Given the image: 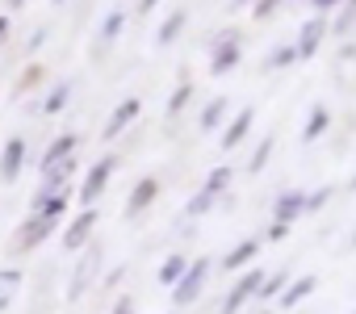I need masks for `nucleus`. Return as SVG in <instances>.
I'll return each mask as SVG.
<instances>
[{
  "label": "nucleus",
  "mask_w": 356,
  "mask_h": 314,
  "mask_svg": "<svg viewBox=\"0 0 356 314\" xmlns=\"http://www.w3.org/2000/svg\"><path fill=\"white\" fill-rule=\"evenodd\" d=\"M206 281H210V256H197V260L185 268V276L172 285V301H176V306H193V301L202 297Z\"/></svg>",
  "instance_id": "f257e3e1"
},
{
  "label": "nucleus",
  "mask_w": 356,
  "mask_h": 314,
  "mask_svg": "<svg viewBox=\"0 0 356 314\" xmlns=\"http://www.w3.org/2000/svg\"><path fill=\"white\" fill-rule=\"evenodd\" d=\"M239 55H243V38H239L235 30H231V34H214V55H210V72H214V76H227V72H235Z\"/></svg>",
  "instance_id": "f03ea898"
},
{
  "label": "nucleus",
  "mask_w": 356,
  "mask_h": 314,
  "mask_svg": "<svg viewBox=\"0 0 356 314\" xmlns=\"http://www.w3.org/2000/svg\"><path fill=\"white\" fill-rule=\"evenodd\" d=\"M113 168H118L113 155H105V160H97V164L88 168V176H84V185H80V206H84V210H88V206H97V197L105 193V185H109V176H113Z\"/></svg>",
  "instance_id": "7ed1b4c3"
},
{
  "label": "nucleus",
  "mask_w": 356,
  "mask_h": 314,
  "mask_svg": "<svg viewBox=\"0 0 356 314\" xmlns=\"http://www.w3.org/2000/svg\"><path fill=\"white\" fill-rule=\"evenodd\" d=\"M260 281H264V272H256V268L239 272V281H235V285H231V293L222 297V310H218V314H239V310H243V301H248V297H256Z\"/></svg>",
  "instance_id": "20e7f679"
},
{
  "label": "nucleus",
  "mask_w": 356,
  "mask_h": 314,
  "mask_svg": "<svg viewBox=\"0 0 356 314\" xmlns=\"http://www.w3.org/2000/svg\"><path fill=\"white\" fill-rule=\"evenodd\" d=\"M97 231V206H88V210H80L72 222H67V231H63V247L67 251H80V247H88V235Z\"/></svg>",
  "instance_id": "39448f33"
},
{
  "label": "nucleus",
  "mask_w": 356,
  "mask_h": 314,
  "mask_svg": "<svg viewBox=\"0 0 356 314\" xmlns=\"http://www.w3.org/2000/svg\"><path fill=\"white\" fill-rule=\"evenodd\" d=\"M26 138H9L5 142V151H0V181H5V185H13L22 172H26Z\"/></svg>",
  "instance_id": "423d86ee"
},
{
  "label": "nucleus",
  "mask_w": 356,
  "mask_h": 314,
  "mask_svg": "<svg viewBox=\"0 0 356 314\" xmlns=\"http://www.w3.org/2000/svg\"><path fill=\"white\" fill-rule=\"evenodd\" d=\"M97 268H101V247H84V256H80V264H76V276H72V285H67V297H72V301L84 297V289H88V281L97 276Z\"/></svg>",
  "instance_id": "0eeeda50"
},
{
  "label": "nucleus",
  "mask_w": 356,
  "mask_h": 314,
  "mask_svg": "<svg viewBox=\"0 0 356 314\" xmlns=\"http://www.w3.org/2000/svg\"><path fill=\"white\" fill-rule=\"evenodd\" d=\"M138 113H143V101H138V97H126V101L109 113V122H105V138H109V142H113V138H122V130H130Z\"/></svg>",
  "instance_id": "6e6552de"
},
{
  "label": "nucleus",
  "mask_w": 356,
  "mask_h": 314,
  "mask_svg": "<svg viewBox=\"0 0 356 314\" xmlns=\"http://www.w3.org/2000/svg\"><path fill=\"white\" fill-rule=\"evenodd\" d=\"M67 201H72V189H63V193H38L34 206H30V214H34V218H51V222H59V218L67 214Z\"/></svg>",
  "instance_id": "1a4fd4ad"
},
{
  "label": "nucleus",
  "mask_w": 356,
  "mask_h": 314,
  "mask_svg": "<svg viewBox=\"0 0 356 314\" xmlns=\"http://www.w3.org/2000/svg\"><path fill=\"white\" fill-rule=\"evenodd\" d=\"M155 197H159V181H155V176H143V181L130 189V197H126V218H138Z\"/></svg>",
  "instance_id": "9d476101"
},
{
  "label": "nucleus",
  "mask_w": 356,
  "mask_h": 314,
  "mask_svg": "<svg viewBox=\"0 0 356 314\" xmlns=\"http://www.w3.org/2000/svg\"><path fill=\"white\" fill-rule=\"evenodd\" d=\"M327 38V22L323 17H310L306 26H302V34H298V42H293V51H298V59H310L314 51H318V42Z\"/></svg>",
  "instance_id": "9b49d317"
},
{
  "label": "nucleus",
  "mask_w": 356,
  "mask_h": 314,
  "mask_svg": "<svg viewBox=\"0 0 356 314\" xmlns=\"http://www.w3.org/2000/svg\"><path fill=\"white\" fill-rule=\"evenodd\" d=\"M55 226H59V222H51V218H34V214H30V218L22 222V231H17V247H38L42 239L55 235Z\"/></svg>",
  "instance_id": "f8f14e48"
},
{
  "label": "nucleus",
  "mask_w": 356,
  "mask_h": 314,
  "mask_svg": "<svg viewBox=\"0 0 356 314\" xmlns=\"http://www.w3.org/2000/svg\"><path fill=\"white\" fill-rule=\"evenodd\" d=\"M76 142H80L76 134H59V138L47 147V155H42V176H47V172H55L63 160H72V155H76Z\"/></svg>",
  "instance_id": "ddd939ff"
},
{
  "label": "nucleus",
  "mask_w": 356,
  "mask_h": 314,
  "mask_svg": "<svg viewBox=\"0 0 356 314\" xmlns=\"http://www.w3.org/2000/svg\"><path fill=\"white\" fill-rule=\"evenodd\" d=\"M298 214H306V193H302V189H289V193H281V197H277V206H273V218L289 226Z\"/></svg>",
  "instance_id": "4468645a"
},
{
  "label": "nucleus",
  "mask_w": 356,
  "mask_h": 314,
  "mask_svg": "<svg viewBox=\"0 0 356 314\" xmlns=\"http://www.w3.org/2000/svg\"><path fill=\"white\" fill-rule=\"evenodd\" d=\"M252 122H256V113H252V109H239V113H235V117L227 122V130H222V138H218V142H222L227 151H231V147H239V142L248 138Z\"/></svg>",
  "instance_id": "2eb2a0df"
},
{
  "label": "nucleus",
  "mask_w": 356,
  "mask_h": 314,
  "mask_svg": "<svg viewBox=\"0 0 356 314\" xmlns=\"http://www.w3.org/2000/svg\"><path fill=\"white\" fill-rule=\"evenodd\" d=\"M256 251H260V239H243V243H235L231 251H227V272H239V268H248L252 260H256Z\"/></svg>",
  "instance_id": "dca6fc26"
},
{
  "label": "nucleus",
  "mask_w": 356,
  "mask_h": 314,
  "mask_svg": "<svg viewBox=\"0 0 356 314\" xmlns=\"http://www.w3.org/2000/svg\"><path fill=\"white\" fill-rule=\"evenodd\" d=\"M314 289H318V276L306 272V276H298V281H289V285L281 289V306H298V301H306Z\"/></svg>",
  "instance_id": "f3484780"
},
{
  "label": "nucleus",
  "mask_w": 356,
  "mask_h": 314,
  "mask_svg": "<svg viewBox=\"0 0 356 314\" xmlns=\"http://www.w3.org/2000/svg\"><path fill=\"white\" fill-rule=\"evenodd\" d=\"M185 22H189V13L185 9H172L168 17H163V26H159V47H168V42H176V38H181V30H185Z\"/></svg>",
  "instance_id": "a211bd4d"
},
{
  "label": "nucleus",
  "mask_w": 356,
  "mask_h": 314,
  "mask_svg": "<svg viewBox=\"0 0 356 314\" xmlns=\"http://www.w3.org/2000/svg\"><path fill=\"white\" fill-rule=\"evenodd\" d=\"M122 26H126V9H113V13H109V17L101 22V30H97V42H101V51L118 42V34H122Z\"/></svg>",
  "instance_id": "6ab92c4d"
},
{
  "label": "nucleus",
  "mask_w": 356,
  "mask_h": 314,
  "mask_svg": "<svg viewBox=\"0 0 356 314\" xmlns=\"http://www.w3.org/2000/svg\"><path fill=\"white\" fill-rule=\"evenodd\" d=\"M17 289H22V268H0V314L13 306Z\"/></svg>",
  "instance_id": "aec40b11"
},
{
  "label": "nucleus",
  "mask_w": 356,
  "mask_h": 314,
  "mask_svg": "<svg viewBox=\"0 0 356 314\" xmlns=\"http://www.w3.org/2000/svg\"><path fill=\"white\" fill-rule=\"evenodd\" d=\"M185 268H189V260H185V256H168V260L159 264V272H155V276H159V285H163V289H172L176 281L185 276Z\"/></svg>",
  "instance_id": "412c9836"
},
{
  "label": "nucleus",
  "mask_w": 356,
  "mask_h": 314,
  "mask_svg": "<svg viewBox=\"0 0 356 314\" xmlns=\"http://www.w3.org/2000/svg\"><path fill=\"white\" fill-rule=\"evenodd\" d=\"M331 126V113H327V105H314L310 109V117H306V130H302V142H314L323 130Z\"/></svg>",
  "instance_id": "4be33fe9"
},
{
  "label": "nucleus",
  "mask_w": 356,
  "mask_h": 314,
  "mask_svg": "<svg viewBox=\"0 0 356 314\" xmlns=\"http://www.w3.org/2000/svg\"><path fill=\"white\" fill-rule=\"evenodd\" d=\"M227 113H231V101H227V97H214V101L202 109V130H214Z\"/></svg>",
  "instance_id": "5701e85b"
},
{
  "label": "nucleus",
  "mask_w": 356,
  "mask_h": 314,
  "mask_svg": "<svg viewBox=\"0 0 356 314\" xmlns=\"http://www.w3.org/2000/svg\"><path fill=\"white\" fill-rule=\"evenodd\" d=\"M67 97H72V80H63V84H55V88L47 92V101H42L38 109H42V113H59V109L67 105Z\"/></svg>",
  "instance_id": "b1692460"
},
{
  "label": "nucleus",
  "mask_w": 356,
  "mask_h": 314,
  "mask_svg": "<svg viewBox=\"0 0 356 314\" xmlns=\"http://www.w3.org/2000/svg\"><path fill=\"white\" fill-rule=\"evenodd\" d=\"M273 147H277V138H273V134H264V138H260V147L252 151V160H248V172H264V164L273 160Z\"/></svg>",
  "instance_id": "393cba45"
},
{
  "label": "nucleus",
  "mask_w": 356,
  "mask_h": 314,
  "mask_svg": "<svg viewBox=\"0 0 356 314\" xmlns=\"http://www.w3.org/2000/svg\"><path fill=\"white\" fill-rule=\"evenodd\" d=\"M227 189H231V168H214V172L206 176V189H202V193L218 197V193H227Z\"/></svg>",
  "instance_id": "a878e982"
},
{
  "label": "nucleus",
  "mask_w": 356,
  "mask_h": 314,
  "mask_svg": "<svg viewBox=\"0 0 356 314\" xmlns=\"http://www.w3.org/2000/svg\"><path fill=\"white\" fill-rule=\"evenodd\" d=\"M285 285H289V272H273L268 281H260V289H256V293H260V301H268V297H281V289H285Z\"/></svg>",
  "instance_id": "bb28decb"
},
{
  "label": "nucleus",
  "mask_w": 356,
  "mask_h": 314,
  "mask_svg": "<svg viewBox=\"0 0 356 314\" xmlns=\"http://www.w3.org/2000/svg\"><path fill=\"white\" fill-rule=\"evenodd\" d=\"M289 63H298V51H293V47H277V51L264 59V72H277V67H289Z\"/></svg>",
  "instance_id": "cd10ccee"
},
{
  "label": "nucleus",
  "mask_w": 356,
  "mask_h": 314,
  "mask_svg": "<svg viewBox=\"0 0 356 314\" xmlns=\"http://www.w3.org/2000/svg\"><path fill=\"white\" fill-rule=\"evenodd\" d=\"M352 22H356V0H343V5H339V17H335V34H348L352 30Z\"/></svg>",
  "instance_id": "c85d7f7f"
},
{
  "label": "nucleus",
  "mask_w": 356,
  "mask_h": 314,
  "mask_svg": "<svg viewBox=\"0 0 356 314\" xmlns=\"http://www.w3.org/2000/svg\"><path fill=\"white\" fill-rule=\"evenodd\" d=\"M189 101H193V84H181V88H176V92L168 97V113H181Z\"/></svg>",
  "instance_id": "c756f323"
},
{
  "label": "nucleus",
  "mask_w": 356,
  "mask_h": 314,
  "mask_svg": "<svg viewBox=\"0 0 356 314\" xmlns=\"http://www.w3.org/2000/svg\"><path fill=\"white\" fill-rule=\"evenodd\" d=\"M210 206H214V197H210V193H193V197H189V206H185V214H189V218H202Z\"/></svg>",
  "instance_id": "7c9ffc66"
},
{
  "label": "nucleus",
  "mask_w": 356,
  "mask_h": 314,
  "mask_svg": "<svg viewBox=\"0 0 356 314\" xmlns=\"http://www.w3.org/2000/svg\"><path fill=\"white\" fill-rule=\"evenodd\" d=\"M331 201V185H323V189H314V193H306V214H314V210H323Z\"/></svg>",
  "instance_id": "2f4dec72"
},
{
  "label": "nucleus",
  "mask_w": 356,
  "mask_h": 314,
  "mask_svg": "<svg viewBox=\"0 0 356 314\" xmlns=\"http://www.w3.org/2000/svg\"><path fill=\"white\" fill-rule=\"evenodd\" d=\"M277 9H281V0H256V5H252V17L264 22V17H273Z\"/></svg>",
  "instance_id": "473e14b6"
},
{
  "label": "nucleus",
  "mask_w": 356,
  "mask_h": 314,
  "mask_svg": "<svg viewBox=\"0 0 356 314\" xmlns=\"http://www.w3.org/2000/svg\"><path fill=\"white\" fill-rule=\"evenodd\" d=\"M310 5H314V13L323 17V13H331V9H339V5H343V0H310Z\"/></svg>",
  "instance_id": "72a5a7b5"
},
{
  "label": "nucleus",
  "mask_w": 356,
  "mask_h": 314,
  "mask_svg": "<svg viewBox=\"0 0 356 314\" xmlns=\"http://www.w3.org/2000/svg\"><path fill=\"white\" fill-rule=\"evenodd\" d=\"M38 80H42V67H38V63H30V72H26V80H22V88H34Z\"/></svg>",
  "instance_id": "f704fd0d"
},
{
  "label": "nucleus",
  "mask_w": 356,
  "mask_h": 314,
  "mask_svg": "<svg viewBox=\"0 0 356 314\" xmlns=\"http://www.w3.org/2000/svg\"><path fill=\"white\" fill-rule=\"evenodd\" d=\"M285 235H289V226H285V222H273V226H268V239H285Z\"/></svg>",
  "instance_id": "c9c22d12"
},
{
  "label": "nucleus",
  "mask_w": 356,
  "mask_h": 314,
  "mask_svg": "<svg viewBox=\"0 0 356 314\" xmlns=\"http://www.w3.org/2000/svg\"><path fill=\"white\" fill-rule=\"evenodd\" d=\"M109 314H134V301H130V297H122V301H118Z\"/></svg>",
  "instance_id": "e433bc0d"
},
{
  "label": "nucleus",
  "mask_w": 356,
  "mask_h": 314,
  "mask_svg": "<svg viewBox=\"0 0 356 314\" xmlns=\"http://www.w3.org/2000/svg\"><path fill=\"white\" fill-rule=\"evenodd\" d=\"M47 38H51V34H47V30H38V34H34V38H30V51H38V47H42V42H47Z\"/></svg>",
  "instance_id": "4c0bfd02"
},
{
  "label": "nucleus",
  "mask_w": 356,
  "mask_h": 314,
  "mask_svg": "<svg viewBox=\"0 0 356 314\" xmlns=\"http://www.w3.org/2000/svg\"><path fill=\"white\" fill-rule=\"evenodd\" d=\"M5 38H9V17H0V47H5Z\"/></svg>",
  "instance_id": "58836bf2"
},
{
  "label": "nucleus",
  "mask_w": 356,
  "mask_h": 314,
  "mask_svg": "<svg viewBox=\"0 0 356 314\" xmlns=\"http://www.w3.org/2000/svg\"><path fill=\"white\" fill-rule=\"evenodd\" d=\"M348 247H356V231H352V239H348Z\"/></svg>",
  "instance_id": "ea45409f"
},
{
  "label": "nucleus",
  "mask_w": 356,
  "mask_h": 314,
  "mask_svg": "<svg viewBox=\"0 0 356 314\" xmlns=\"http://www.w3.org/2000/svg\"><path fill=\"white\" fill-rule=\"evenodd\" d=\"M348 189H356V172H352V181H348Z\"/></svg>",
  "instance_id": "a19ab883"
},
{
  "label": "nucleus",
  "mask_w": 356,
  "mask_h": 314,
  "mask_svg": "<svg viewBox=\"0 0 356 314\" xmlns=\"http://www.w3.org/2000/svg\"><path fill=\"white\" fill-rule=\"evenodd\" d=\"M239 5H256V0H239Z\"/></svg>",
  "instance_id": "79ce46f5"
},
{
  "label": "nucleus",
  "mask_w": 356,
  "mask_h": 314,
  "mask_svg": "<svg viewBox=\"0 0 356 314\" xmlns=\"http://www.w3.org/2000/svg\"><path fill=\"white\" fill-rule=\"evenodd\" d=\"M55 5H63V0H55Z\"/></svg>",
  "instance_id": "37998d69"
}]
</instances>
